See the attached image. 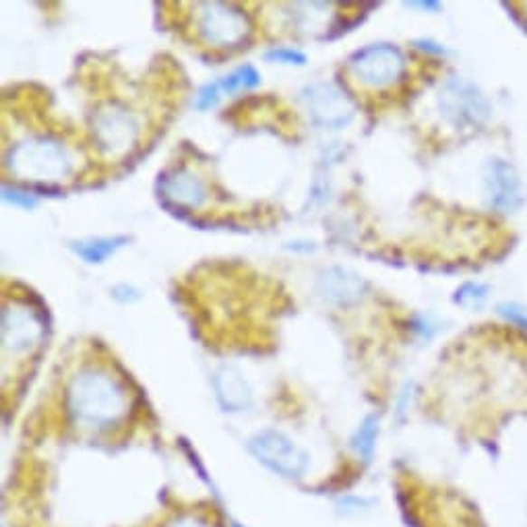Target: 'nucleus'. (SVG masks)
<instances>
[{
    "mask_svg": "<svg viewBox=\"0 0 527 527\" xmlns=\"http://www.w3.org/2000/svg\"><path fill=\"white\" fill-rule=\"evenodd\" d=\"M67 414L77 428L108 432L125 420L131 408L127 387L106 368H83L71 379L67 393Z\"/></svg>",
    "mask_w": 527,
    "mask_h": 527,
    "instance_id": "f257e3e1",
    "label": "nucleus"
},
{
    "mask_svg": "<svg viewBox=\"0 0 527 527\" xmlns=\"http://www.w3.org/2000/svg\"><path fill=\"white\" fill-rule=\"evenodd\" d=\"M6 170L32 184L52 186L73 172V155L54 136H27L6 154Z\"/></svg>",
    "mask_w": 527,
    "mask_h": 527,
    "instance_id": "f03ea898",
    "label": "nucleus"
},
{
    "mask_svg": "<svg viewBox=\"0 0 527 527\" xmlns=\"http://www.w3.org/2000/svg\"><path fill=\"white\" fill-rule=\"evenodd\" d=\"M249 451L269 472L287 480H298L308 472L310 457L286 432L265 428L249 438Z\"/></svg>",
    "mask_w": 527,
    "mask_h": 527,
    "instance_id": "7ed1b4c3",
    "label": "nucleus"
},
{
    "mask_svg": "<svg viewBox=\"0 0 527 527\" xmlns=\"http://www.w3.org/2000/svg\"><path fill=\"white\" fill-rule=\"evenodd\" d=\"M91 133L106 157H120L136 146L141 125L125 104L108 102L91 117Z\"/></svg>",
    "mask_w": 527,
    "mask_h": 527,
    "instance_id": "20e7f679",
    "label": "nucleus"
},
{
    "mask_svg": "<svg viewBox=\"0 0 527 527\" xmlns=\"http://www.w3.org/2000/svg\"><path fill=\"white\" fill-rule=\"evenodd\" d=\"M310 122L323 131H339L345 128L356 117V104L342 85L334 81L308 83L300 91Z\"/></svg>",
    "mask_w": 527,
    "mask_h": 527,
    "instance_id": "39448f33",
    "label": "nucleus"
},
{
    "mask_svg": "<svg viewBox=\"0 0 527 527\" xmlns=\"http://www.w3.org/2000/svg\"><path fill=\"white\" fill-rule=\"evenodd\" d=\"M438 108L443 118L455 128H475L490 118L486 96L466 79L451 77L438 91Z\"/></svg>",
    "mask_w": 527,
    "mask_h": 527,
    "instance_id": "423d86ee",
    "label": "nucleus"
},
{
    "mask_svg": "<svg viewBox=\"0 0 527 527\" xmlns=\"http://www.w3.org/2000/svg\"><path fill=\"white\" fill-rule=\"evenodd\" d=\"M197 32L205 44L213 48H234L250 33V21L230 3H199Z\"/></svg>",
    "mask_w": 527,
    "mask_h": 527,
    "instance_id": "0eeeda50",
    "label": "nucleus"
},
{
    "mask_svg": "<svg viewBox=\"0 0 527 527\" xmlns=\"http://www.w3.org/2000/svg\"><path fill=\"white\" fill-rule=\"evenodd\" d=\"M350 73L364 88L385 89L400 81L406 71V59L401 50L391 44H372L353 52L348 61Z\"/></svg>",
    "mask_w": 527,
    "mask_h": 527,
    "instance_id": "6e6552de",
    "label": "nucleus"
},
{
    "mask_svg": "<svg viewBox=\"0 0 527 527\" xmlns=\"http://www.w3.org/2000/svg\"><path fill=\"white\" fill-rule=\"evenodd\" d=\"M46 321L40 310L27 302H6L3 306V352L5 358L24 356L44 342Z\"/></svg>",
    "mask_w": 527,
    "mask_h": 527,
    "instance_id": "1a4fd4ad",
    "label": "nucleus"
},
{
    "mask_svg": "<svg viewBox=\"0 0 527 527\" xmlns=\"http://www.w3.org/2000/svg\"><path fill=\"white\" fill-rule=\"evenodd\" d=\"M366 292V281L356 271L342 265H331L316 278V294L329 306L345 308L356 305Z\"/></svg>",
    "mask_w": 527,
    "mask_h": 527,
    "instance_id": "9d476101",
    "label": "nucleus"
},
{
    "mask_svg": "<svg viewBox=\"0 0 527 527\" xmlns=\"http://www.w3.org/2000/svg\"><path fill=\"white\" fill-rule=\"evenodd\" d=\"M486 194L490 207H494L496 212L501 213L517 212L523 201V189L522 180H519L517 172L513 170L511 164L503 160H494L488 164Z\"/></svg>",
    "mask_w": 527,
    "mask_h": 527,
    "instance_id": "9b49d317",
    "label": "nucleus"
},
{
    "mask_svg": "<svg viewBox=\"0 0 527 527\" xmlns=\"http://www.w3.org/2000/svg\"><path fill=\"white\" fill-rule=\"evenodd\" d=\"M213 395L220 408L228 414H240L252 408V389L236 366H220L213 372Z\"/></svg>",
    "mask_w": 527,
    "mask_h": 527,
    "instance_id": "f8f14e48",
    "label": "nucleus"
},
{
    "mask_svg": "<svg viewBox=\"0 0 527 527\" xmlns=\"http://www.w3.org/2000/svg\"><path fill=\"white\" fill-rule=\"evenodd\" d=\"M160 191L170 203L186 209H199L205 203L207 191L197 174L186 168H172L160 176Z\"/></svg>",
    "mask_w": 527,
    "mask_h": 527,
    "instance_id": "ddd939ff",
    "label": "nucleus"
},
{
    "mask_svg": "<svg viewBox=\"0 0 527 527\" xmlns=\"http://www.w3.org/2000/svg\"><path fill=\"white\" fill-rule=\"evenodd\" d=\"M131 242V238L125 234L117 236H102V238H88V240H75L69 244V249L88 265H102L108 259L117 255L120 249H125Z\"/></svg>",
    "mask_w": 527,
    "mask_h": 527,
    "instance_id": "4468645a",
    "label": "nucleus"
},
{
    "mask_svg": "<svg viewBox=\"0 0 527 527\" xmlns=\"http://www.w3.org/2000/svg\"><path fill=\"white\" fill-rule=\"evenodd\" d=\"M381 432V418L379 414H368L364 420L358 424V428L353 430L350 437V449L353 455L362 461V464H371L377 453V440Z\"/></svg>",
    "mask_w": 527,
    "mask_h": 527,
    "instance_id": "2eb2a0df",
    "label": "nucleus"
},
{
    "mask_svg": "<svg viewBox=\"0 0 527 527\" xmlns=\"http://www.w3.org/2000/svg\"><path fill=\"white\" fill-rule=\"evenodd\" d=\"M218 83L223 96H234V93L255 89L261 83V73L252 64H242V67L234 69L232 73L220 77Z\"/></svg>",
    "mask_w": 527,
    "mask_h": 527,
    "instance_id": "dca6fc26",
    "label": "nucleus"
},
{
    "mask_svg": "<svg viewBox=\"0 0 527 527\" xmlns=\"http://www.w3.org/2000/svg\"><path fill=\"white\" fill-rule=\"evenodd\" d=\"M488 298V286L478 284V281H467L455 294V302L467 308H478Z\"/></svg>",
    "mask_w": 527,
    "mask_h": 527,
    "instance_id": "f3484780",
    "label": "nucleus"
},
{
    "mask_svg": "<svg viewBox=\"0 0 527 527\" xmlns=\"http://www.w3.org/2000/svg\"><path fill=\"white\" fill-rule=\"evenodd\" d=\"M265 61L267 62H278V64H287V67H305L308 62L306 54L300 52L296 48H286V46H276L265 52Z\"/></svg>",
    "mask_w": 527,
    "mask_h": 527,
    "instance_id": "a211bd4d",
    "label": "nucleus"
},
{
    "mask_svg": "<svg viewBox=\"0 0 527 527\" xmlns=\"http://www.w3.org/2000/svg\"><path fill=\"white\" fill-rule=\"evenodd\" d=\"M160 527H218L212 517L205 515V513H199V511H183V513H176V515H172L168 522Z\"/></svg>",
    "mask_w": 527,
    "mask_h": 527,
    "instance_id": "6ab92c4d",
    "label": "nucleus"
},
{
    "mask_svg": "<svg viewBox=\"0 0 527 527\" xmlns=\"http://www.w3.org/2000/svg\"><path fill=\"white\" fill-rule=\"evenodd\" d=\"M223 93L220 89V83L218 81H212V83H205L201 85V89L197 91V98H194V108L201 112H207L212 110V108L218 106L221 102Z\"/></svg>",
    "mask_w": 527,
    "mask_h": 527,
    "instance_id": "aec40b11",
    "label": "nucleus"
},
{
    "mask_svg": "<svg viewBox=\"0 0 527 527\" xmlns=\"http://www.w3.org/2000/svg\"><path fill=\"white\" fill-rule=\"evenodd\" d=\"M3 199L6 203L21 207V209H27V212H32V209L38 207V199L33 197L32 193H25L21 189H15V186H3Z\"/></svg>",
    "mask_w": 527,
    "mask_h": 527,
    "instance_id": "412c9836",
    "label": "nucleus"
},
{
    "mask_svg": "<svg viewBox=\"0 0 527 527\" xmlns=\"http://www.w3.org/2000/svg\"><path fill=\"white\" fill-rule=\"evenodd\" d=\"M110 294L114 300L120 302V305H133V302L141 300V296H143L139 287H135L133 284H127V281H120V284L114 286Z\"/></svg>",
    "mask_w": 527,
    "mask_h": 527,
    "instance_id": "4be33fe9",
    "label": "nucleus"
},
{
    "mask_svg": "<svg viewBox=\"0 0 527 527\" xmlns=\"http://www.w3.org/2000/svg\"><path fill=\"white\" fill-rule=\"evenodd\" d=\"M498 313H501L504 319L515 323L517 327H522L527 331V315L523 308H519L517 305H501L498 306Z\"/></svg>",
    "mask_w": 527,
    "mask_h": 527,
    "instance_id": "5701e85b",
    "label": "nucleus"
},
{
    "mask_svg": "<svg viewBox=\"0 0 527 527\" xmlns=\"http://www.w3.org/2000/svg\"><path fill=\"white\" fill-rule=\"evenodd\" d=\"M414 395H416L414 382H406V387H403L400 393V400H397V418H400V420H403V416L409 411L411 403H414Z\"/></svg>",
    "mask_w": 527,
    "mask_h": 527,
    "instance_id": "b1692460",
    "label": "nucleus"
},
{
    "mask_svg": "<svg viewBox=\"0 0 527 527\" xmlns=\"http://www.w3.org/2000/svg\"><path fill=\"white\" fill-rule=\"evenodd\" d=\"M342 507L345 513H362L372 507V498L366 496H345L342 501Z\"/></svg>",
    "mask_w": 527,
    "mask_h": 527,
    "instance_id": "393cba45",
    "label": "nucleus"
},
{
    "mask_svg": "<svg viewBox=\"0 0 527 527\" xmlns=\"http://www.w3.org/2000/svg\"><path fill=\"white\" fill-rule=\"evenodd\" d=\"M286 249H290V250H305V252H310V250H315L316 247L313 242H287L286 244Z\"/></svg>",
    "mask_w": 527,
    "mask_h": 527,
    "instance_id": "a878e982",
    "label": "nucleus"
},
{
    "mask_svg": "<svg viewBox=\"0 0 527 527\" xmlns=\"http://www.w3.org/2000/svg\"><path fill=\"white\" fill-rule=\"evenodd\" d=\"M406 6H411V9H430L435 13L440 9L438 3H406Z\"/></svg>",
    "mask_w": 527,
    "mask_h": 527,
    "instance_id": "bb28decb",
    "label": "nucleus"
}]
</instances>
